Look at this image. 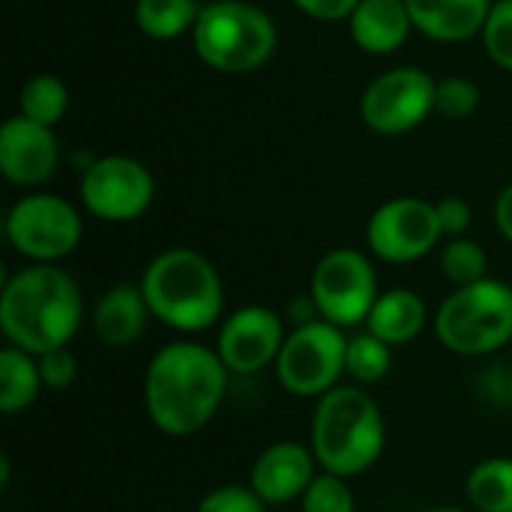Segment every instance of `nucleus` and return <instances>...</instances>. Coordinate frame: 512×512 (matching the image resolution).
<instances>
[{"label":"nucleus","instance_id":"a878e982","mask_svg":"<svg viewBox=\"0 0 512 512\" xmlns=\"http://www.w3.org/2000/svg\"><path fill=\"white\" fill-rule=\"evenodd\" d=\"M300 512H357V495L345 477L321 471L300 498Z\"/></svg>","mask_w":512,"mask_h":512},{"label":"nucleus","instance_id":"4468645a","mask_svg":"<svg viewBox=\"0 0 512 512\" xmlns=\"http://www.w3.org/2000/svg\"><path fill=\"white\" fill-rule=\"evenodd\" d=\"M60 165V144L51 126L27 120L24 114L9 117L0 126V174L21 189L45 186Z\"/></svg>","mask_w":512,"mask_h":512},{"label":"nucleus","instance_id":"6e6552de","mask_svg":"<svg viewBox=\"0 0 512 512\" xmlns=\"http://www.w3.org/2000/svg\"><path fill=\"white\" fill-rule=\"evenodd\" d=\"M6 243L30 264H60L69 258L81 237L84 222L72 201L54 192L21 195L3 219Z\"/></svg>","mask_w":512,"mask_h":512},{"label":"nucleus","instance_id":"2f4dec72","mask_svg":"<svg viewBox=\"0 0 512 512\" xmlns=\"http://www.w3.org/2000/svg\"><path fill=\"white\" fill-rule=\"evenodd\" d=\"M291 3L315 21H348L360 0H291Z\"/></svg>","mask_w":512,"mask_h":512},{"label":"nucleus","instance_id":"b1692460","mask_svg":"<svg viewBox=\"0 0 512 512\" xmlns=\"http://www.w3.org/2000/svg\"><path fill=\"white\" fill-rule=\"evenodd\" d=\"M393 366V348L372 336L369 330L348 336V351H345V375L357 387H372L390 375Z\"/></svg>","mask_w":512,"mask_h":512},{"label":"nucleus","instance_id":"9b49d317","mask_svg":"<svg viewBox=\"0 0 512 512\" xmlns=\"http://www.w3.org/2000/svg\"><path fill=\"white\" fill-rule=\"evenodd\" d=\"M438 81L420 66L381 72L360 96V117L378 135H405L435 114Z\"/></svg>","mask_w":512,"mask_h":512},{"label":"nucleus","instance_id":"cd10ccee","mask_svg":"<svg viewBox=\"0 0 512 512\" xmlns=\"http://www.w3.org/2000/svg\"><path fill=\"white\" fill-rule=\"evenodd\" d=\"M483 48L495 66L512 72V0H495L483 27Z\"/></svg>","mask_w":512,"mask_h":512},{"label":"nucleus","instance_id":"c85d7f7f","mask_svg":"<svg viewBox=\"0 0 512 512\" xmlns=\"http://www.w3.org/2000/svg\"><path fill=\"white\" fill-rule=\"evenodd\" d=\"M195 512H267V504L249 489V483H222L198 501Z\"/></svg>","mask_w":512,"mask_h":512},{"label":"nucleus","instance_id":"c756f323","mask_svg":"<svg viewBox=\"0 0 512 512\" xmlns=\"http://www.w3.org/2000/svg\"><path fill=\"white\" fill-rule=\"evenodd\" d=\"M39 360V375H42V384L45 390H54V393H63L75 384L78 378V360L69 348H57V351H48Z\"/></svg>","mask_w":512,"mask_h":512},{"label":"nucleus","instance_id":"f704fd0d","mask_svg":"<svg viewBox=\"0 0 512 512\" xmlns=\"http://www.w3.org/2000/svg\"><path fill=\"white\" fill-rule=\"evenodd\" d=\"M423 512H471V510L456 507V504H438V507H429V510H423Z\"/></svg>","mask_w":512,"mask_h":512},{"label":"nucleus","instance_id":"9d476101","mask_svg":"<svg viewBox=\"0 0 512 512\" xmlns=\"http://www.w3.org/2000/svg\"><path fill=\"white\" fill-rule=\"evenodd\" d=\"M78 198L81 207L99 222L126 225L150 210L156 198V180L141 159L108 153L84 165Z\"/></svg>","mask_w":512,"mask_h":512},{"label":"nucleus","instance_id":"f03ea898","mask_svg":"<svg viewBox=\"0 0 512 512\" xmlns=\"http://www.w3.org/2000/svg\"><path fill=\"white\" fill-rule=\"evenodd\" d=\"M84 324V297L60 264H24L0 288V330L6 345L42 357L69 348Z\"/></svg>","mask_w":512,"mask_h":512},{"label":"nucleus","instance_id":"f257e3e1","mask_svg":"<svg viewBox=\"0 0 512 512\" xmlns=\"http://www.w3.org/2000/svg\"><path fill=\"white\" fill-rule=\"evenodd\" d=\"M231 372L216 348L177 339L162 345L144 369V411L168 438H189L213 423Z\"/></svg>","mask_w":512,"mask_h":512},{"label":"nucleus","instance_id":"473e14b6","mask_svg":"<svg viewBox=\"0 0 512 512\" xmlns=\"http://www.w3.org/2000/svg\"><path fill=\"white\" fill-rule=\"evenodd\" d=\"M492 216H495V228H498V234L507 240L512 246V183H507L504 189H501V195L495 198V210H492Z\"/></svg>","mask_w":512,"mask_h":512},{"label":"nucleus","instance_id":"5701e85b","mask_svg":"<svg viewBox=\"0 0 512 512\" xmlns=\"http://www.w3.org/2000/svg\"><path fill=\"white\" fill-rule=\"evenodd\" d=\"M66 111H69V90L57 75L39 72L24 81L18 93V114L54 129L66 117Z\"/></svg>","mask_w":512,"mask_h":512},{"label":"nucleus","instance_id":"4be33fe9","mask_svg":"<svg viewBox=\"0 0 512 512\" xmlns=\"http://www.w3.org/2000/svg\"><path fill=\"white\" fill-rule=\"evenodd\" d=\"M198 12L201 6L195 0H135L132 21L144 36L168 42L180 39L183 33H192Z\"/></svg>","mask_w":512,"mask_h":512},{"label":"nucleus","instance_id":"393cba45","mask_svg":"<svg viewBox=\"0 0 512 512\" xmlns=\"http://www.w3.org/2000/svg\"><path fill=\"white\" fill-rule=\"evenodd\" d=\"M441 273L453 288H468L483 279H489V255L486 249L471 237H453L441 249Z\"/></svg>","mask_w":512,"mask_h":512},{"label":"nucleus","instance_id":"f8f14e48","mask_svg":"<svg viewBox=\"0 0 512 512\" xmlns=\"http://www.w3.org/2000/svg\"><path fill=\"white\" fill-rule=\"evenodd\" d=\"M444 240L438 210L417 195H399L372 210L366 222V246L387 264H414Z\"/></svg>","mask_w":512,"mask_h":512},{"label":"nucleus","instance_id":"20e7f679","mask_svg":"<svg viewBox=\"0 0 512 512\" xmlns=\"http://www.w3.org/2000/svg\"><path fill=\"white\" fill-rule=\"evenodd\" d=\"M309 447L327 474L345 480L366 474L387 447V423L378 402L357 384H339L315 402Z\"/></svg>","mask_w":512,"mask_h":512},{"label":"nucleus","instance_id":"aec40b11","mask_svg":"<svg viewBox=\"0 0 512 512\" xmlns=\"http://www.w3.org/2000/svg\"><path fill=\"white\" fill-rule=\"evenodd\" d=\"M45 390L39 375V360L21 348L6 345L0 351V411L3 414H21L27 411L39 393Z\"/></svg>","mask_w":512,"mask_h":512},{"label":"nucleus","instance_id":"2eb2a0df","mask_svg":"<svg viewBox=\"0 0 512 512\" xmlns=\"http://www.w3.org/2000/svg\"><path fill=\"white\" fill-rule=\"evenodd\" d=\"M318 477V459L303 441H273L258 453L249 471V489L267 504L282 507L300 501Z\"/></svg>","mask_w":512,"mask_h":512},{"label":"nucleus","instance_id":"72a5a7b5","mask_svg":"<svg viewBox=\"0 0 512 512\" xmlns=\"http://www.w3.org/2000/svg\"><path fill=\"white\" fill-rule=\"evenodd\" d=\"M0 486H3V489L9 486V459H6V456L0 459Z\"/></svg>","mask_w":512,"mask_h":512},{"label":"nucleus","instance_id":"a211bd4d","mask_svg":"<svg viewBox=\"0 0 512 512\" xmlns=\"http://www.w3.org/2000/svg\"><path fill=\"white\" fill-rule=\"evenodd\" d=\"M414 30L435 42H465L483 33L495 0H405Z\"/></svg>","mask_w":512,"mask_h":512},{"label":"nucleus","instance_id":"423d86ee","mask_svg":"<svg viewBox=\"0 0 512 512\" xmlns=\"http://www.w3.org/2000/svg\"><path fill=\"white\" fill-rule=\"evenodd\" d=\"M438 342L459 357H489L512 342V285L483 279L453 294L435 312Z\"/></svg>","mask_w":512,"mask_h":512},{"label":"nucleus","instance_id":"dca6fc26","mask_svg":"<svg viewBox=\"0 0 512 512\" xmlns=\"http://www.w3.org/2000/svg\"><path fill=\"white\" fill-rule=\"evenodd\" d=\"M150 321L153 315L144 300V291L141 285H132V282H117L108 291H102V297L96 300L90 312L93 336L111 351L138 345Z\"/></svg>","mask_w":512,"mask_h":512},{"label":"nucleus","instance_id":"412c9836","mask_svg":"<svg viewBox=\"0 0 512 512\" xmlns=\"http://www.w3.org/2000/svg\"><path fill=\"white\" fill-rule=\"evenodd\" d=\"M474 512H512V456H489L477 462L465 480Z\"/></svg>","mask_w":512,"mask_h":512},{"label":"nucleus","instance_id":"ddd939ff","mask_svg":"<svg viewBox=\"0 0 512 512\" xmlns=\"http://www.w3.org/2000/svg\"><path fill=\"white\" fill-rule=\"evenodd\" d=\"M285 336L288 330L276 309L249 303L222 318L216 333V354L231 375L249 378L264 372L267 366H276Z\"/></svg>","mask_w":512,"mask_h":512},{"label":"nucleus","instance_id":"39448f33","mask_svg":"<svg viewBox=\"0 0 512 512\" xmlns=\"http://www.w3.org/2000/svg\"><path fill=\"white\" fill-rule=\"evenodd\" d=\"M273 18L249 0L204 3L192 27V48L204 66L222 75L258 72L276 51Z\"/></svg>","mask_w":512,"mask_h":512},{"label":"nucleus","instance_id":"6ab92c4d","mask_svg":"<svg viewBox=\"0 0 512 512\" xmlns=\"http://www.w3.org/2000/svg\"><path fill=\"white\" fill-rule=\"evenodd\" d=\"M426 324H429V306L411 288L381 291V297L375 300L366 318V330L381 342H387L390 348L411 345L426 330Z\"/></svg>","mask_w":512,"mask_h":512},{"label":"nucleus","instance_id":"f3484780","mask_svg":"<svg viewBox=\"0 0 512 512\" xmlns=\"http://www.w3.org/2000/svg\"><path fill=\"white\" fill-rule=\"evenodd\" d=\"M354 45L366 54H396L414 33V21L405 0H360L348 18Z\"/></svg>","mask_w":512,"mask_h":512},{"label":"nucleus","instance_id":"7c9ffc66","mask_svg":"<svg viewBox=\"0 0 512 512\" xmlns=\"http://www.w3.org/2000/svg\"><path fill=\"white\" fill-rule=\"evenodd\" d=\"M435 210H438V222H441V234L447 240L453 237H465L471 222H474V210L465 198L459 195H447L441 201H435Z\"/></svg>","mask_w":512,"mask_h":512},{"label":"nucleus","instance_id":"7ed1b4c3","mask_svg":"<svg viewBox=\"0 0 512 512\" xmlns=\"http://www.w3.org/2000/svg\"><path fill=\"white\" fill-rule=\"evenodd\" d=\"M141 291L153 321L183 336L222 324L225 285L216 264L189 246H174L150 258L141 273Z\"/></svg>","mask_w":512,"mask_h":512},{"label":"nucleus","instance_id":"0eeeda50","mask_svg":"<svg viewBox=\"0 0 512 512\" xmlns=\"http://www.w3.org/2000/svg\"><path fill=\"white\" fill-rule=\"evenodd\" d=\"M345 351L348 336L342 327L324 318L300 321L285 336V345L276 357V381L285 393L318 402L339 387V378L345 375Z\"/></svg>","mask_w":512,"mask_h":512},{"label":"nucleus","instance_id":"bb28decb","mask_svg":"<svg viewBox=\"0 0 512 512\" xmlns=\"http://www.w3.org/2000/svg\"><path fill=\"white\" fill-rule=\"evenodd\" d=\"M480 84L465 75H447L435 87V114L447 120H468L480 108Z\"/></svg>","mask_w":512,"mask_h":512},{"label":"nucleus","instance_id":"1a4fd4ad","mask_svg":"<svg viewBox=\"0 0 512 512\" xmlns=\"http://www.w3.org/2000/svg\"><path fill=\"white\" fill-rule=\"evenodd\" d=\"M381 297L375 264L366 252L339 246L321 255V261L312 270L309 285V303L318 318L351 330L366 324L375 300Z\"/></svg>","mask_w":512,"mask_h":512},{"label":"nucleus","instance_id":"c9c22d12","mask_svg":"<svg viewBox=\"0 0 512 512\" xmlns=\"http://www.w3.org/2000/svg\"><path fill=\"white\" fill-rule=\"evenodd\" d=\"M507 390H510V396H512V366H510V372H507Z\"/></svg>","mask_w":512,"mask_h":512}]
</instances>
